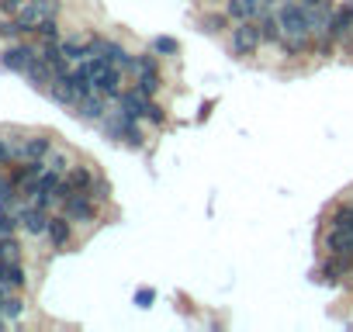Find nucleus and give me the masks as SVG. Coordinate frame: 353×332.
<instances>
[{"instance_id": "1", "label": "nucleus", "mask_w": 353, "mask_h": 332, "mask_svg": "<svg viewBox=\"0 0 353 332\" xmlns=\"http://www.w3.org/2000/svg\"><path fill=\"white\" fill-rule=\"evenodd\" d=\"M277 21H281V45L288 52H308L315 45L308 11L298 4V0H284V4L277 8Z\"/></svg>"}, {"instance_id": "2", "label": "nucleus", "mask_w": 353, "mask_h": 332, "mask_svg": "<svg viewBox=\"0 0 353 332\" xmlns=\"http://www.w3.org/2000/svg\"><path fill=\"white\" fill-rule=\"evenodd\" d=\"M59 14V4L56 0H25L21 11L14 14V21L21 25V32H39L42 21H52Z\"/></svg>"}, {"instance_id": "3", "label": "nucleus", "mask_w": 353, "mask_h": 332, "mask_svg": "<svg viewBox=\"0 0 353 332\" xmlns=\"http://www.w3.org/2000/svg\"><path fill=\"white\" fill-rule=\"evenodd\" d=\"M11 149H14V163H42L49 152H52V142L46 135H25V138H11Z\"/></svg>"}, {"instance_id": "4", "label": "nucleus", "mask_w": 353, "mask_h": 332, "mask_svg": "<svg viewBox=\"0 0 353 332\" xmlns=\"http://www.w3.org/2000/svg\"><path fill=\"white\" fill-rule=\"evenodd\" d=\"M263 45V32H260V21H239L232 28V52L236 56H256Z\"/></svg>"}, {"instance_id": "5", "label": "nucleus", "mask_w": 353, "mask_h": 332, "mask_svg": "<svg viewBox=\"0 0 353 332\" xmlns=\"http://www.w3.org/2000/svg\"><path fill=\"white\" fill-rule=\"evenodd\" d=\"M132 73H135V87L145 90L149 97L159 90V66H156V56H135V59H132Z\"/></svg>"}, {"instance_id": "6", "label": "nucleus", "mask_w": 353, "mask_h": 332, "mask_svg": "<svg viewBox=\"0 0 353 332\" xmlns=\"http://www.w3.org/2000/svg\"><path fill=\"white\" fill-rule=\"evenodd\" d=\"M63 211L70 222H94L97 208H94V194L90 191H70L63 201Z\"/></svg>"}, {"instance_id": "7", "label": "nucleus", "mask_w": 353, "mask_h": 332, "mask_svg": "<svg viewBox=\"0 0 353 332\" xmlns=\"http://www.w3.org/2000/svg\"><path fill=\"white\" fill-rule=\"evenodd\" d=\"M229 18L232 21H260L267 11H274L270 0H229Z\"/></svg>"}, {"instance_id": "8", "label": "nucleus", "mask_w": 353, "mask_h": 332, "mask_svg": "<svg viewBox=\"0 0 353 332\" xmlns=\"http://www.w3.org/2000/svg\"><path fill=\"white\" fill-rule=\"evenodd\" d=\"M49 211L46 208H39V205H28L25 208V215H21V229L28 232V236H46L49 232Z\"/></svg>"}, {"instance_id": "9", "label": "nucleus", "mask_w": 353, "mask_h": 332, "mask_svg": "<svg viewBox=\"0 0 353 332\" xmlns=\"http://www.w3.org/2000/svg\"><path fill=\"white\" fill-rule=\"evenodd\" d=\"M32 63H35V49L14 45V49H8V52H4V66H8V70H14V73H25V76H28Z\"/></svg>"}, {"instance_id": "10", "label": "nucleus", "mask_w": 353, "mask_h": 332, "mask_svg": "<svg viewBox=\"0 0 353 332\" xmlns=\"http://www.w3.org/2000/svg\"><path fill=\"white\" fill-rule=\"evenodd\" d=\"M66 184H70L73 191H90V187H94V174L87 170V166H70Z\"/></svg>"}, {"instance_id": "11", "label": "nucleus", "mask_w": 353, "mask_h": 332, "mask_svg": "<svg viewBox=\"0 0 353 332\" xmlns=\"http://www.w3.org/2000/svg\"><path fill=\"white\" fill-rule=\"evenodd\" d=\"M0 284H8V287H25V270L21 263H0Z\"/></svg>"}, {"instance_id": "12", "label": "nucleus", "mask_w": 353, "mask_h": 332, "mask_svg": "<svg viewBox=\"0 0 353 332\" xmlns=\"http://www.w3.org/2000/svg\"><path fill=\"white\" fill-rule=\"evenodd\" d=\"M46 236L52 239V246H56V249H63V246L70 242V218H52Z\"/></svg>"}, {"instance_id": "13", "label": "nucleus", "mask_w": 353, "mask_h": 332, "mask_svg": "<svg viewBox=\"0 0 353 332\" xmlns=\"http://www.w3.org/2000/svg\"><path fill=\"white\" fill-rule=\"evenodd\" d=\"M42 163H46V170H52V174H59V177H66V174H70V166H73L70 156H66V152H56V149H52Z\"/></svg>"}, {"instance_id": "14", "label": "nucleus", "mask_w": 353, "mask_h": 332, "mask_svg": "<svg viewBox=\"0 0 353 332\" xmlns=\"http://www.w3.org/2000/svg\"><path fill=\"white\" fill-rule=\"evenodd\" d=\"M0 263H21V246L11 236H0Z\"/></svg>"}, {"instance_id": "15", "label": "nucleus", "mask_w": 353, "mask_h": 332, "mask_svg": "<svg viewBox=\"0 0 353 332\" xmlns=\"http://www.w3.org/2000/svg\"><path fill=\"white\" fill-rule=\"evenodd\" d=\"M152 52H159V56H163V52H166V56H176V52H181V45H176V39H163V35H159V39L152 42Z\"/></svg>"}, {"instance_id": "16", "label": "nucleus", "mask_w": 353, "mask_h": 332, "mask_svg": "<svg viewBox=\"0 0 353 332\" xmlns=\"http://www.w3.org/2000/svg\"><path fill=\"white\" fill-rule=\"evenodd\" d=\"M0 311H4L8 318H18V315H21V301L8 294V298H4V304H0Z\"/></svg>"}, {"instance_id": "17", "label": "nucleus", "mask_w": 353, "mask_h": 332, "mask_svg": "<svg viewBox=\"0 0 353 332\" xmlns=\"http://www.w3.org/2000/svg\"><path fill=\"white\" fill-rule=\"evenodd\" d=\"M14 149H11V135H0V163H11Z\"/></svg>"}, {"instance_id": "18", "label": "nucleus", "mask_w": 353, "mask_h": 332, "mask_svg": "<svg viewBox=\"0 0 353 332\" xmlns=\"http://www.w3.org/2000/svg\"><path fill=\"white\" fill-rule=\"evenodd\" d=\"M152 298H156V291H152V287L135 291V304H139V308H149V304H152Z\"/></svg>"}, {"instance_id": "19", "label": "nucleus", "mask_w": 353, "mask_h": 332, "mask_svg": "<svg viewBox=\"0 0 353 332\" xmlns=\"http://www.w3.org/2000/svg\"><path fill=\"white\" fill-rule=\"evenodd\" d=\"M18 187H14V180H8V177H0V201H4V198H11Z\"/></svg>"}, {"instance_id": "20", "label": "nucleus", "mask_w": 353, "mask_h": 332, "mask_svg": "<svg viewBox=\"0 0 353 332\" xmlns=\"http://www.w3.org/2000/svg\"><path fill=\"white\" fill-rule=\"evenodd\" d=\"M298 4L305 11H322V8H329V0H298Z\"/></svg>"}, {"instance_id": "21", "label": "nucleus", "mask_w": 353, "mask_h": 332, "mask_svg": "<svg viewBox=\"0 0 353 332\" xmlns=\"http://www.w3.org/2000/svg\"><path fill=\"white\" fill-rule=\"evenodd\" d=\"M205 25L212 28V32H219V28H225V18L219 14V18H205Z\"/></svg>"}, {"instance_id": "22", "label": "nucleus", "mask_w": 353, "mask_h": 332, "mask_svg": "<svg viewBox=\"0 0 353 332\" xmlns=\"http://www.w3.org/2000/svg\"><path fill=\"white\" fill-rule=\"evenodd\" d=\"M145 114H149V118H152V121H163V111H159V107H156V104H149V111H145Z\"/></svg>"}, {"instance_id": "23", "label": "nucleus", "mask_w": 353, "mask_h": 332, "mask_svg": "<svg viewBox=\"0 0 353 332\" xmlns=\"http://www.w3.org/2000/svg\"><path fill=\"white\" fill-rule=\"evenodd\" d=\"M8 291H11L8 284H0V304H4V298H8Z\"/></svg>"}, {"instance_id": "24", "label": "nucleus", "mask_w": 353, "mask_h": 332, "mask_svg": "<svg viewBox=\"0 0 353 332\" xmlns=\"http://www.w3.org/2000/svg\"><path fill=\"white\" fill-rule=\"evenodd\" d=\"M0 329H4V318H0Z\"/></svg>"}, {"instance_id": "25", "label": "nucleus", "mask_w": 353, "mask_h": 332, "mask_svg": "<svg viewBox=\"0 0 353 332\" xmlns=\"http://www.w3.org/2000/svg\"><path fill=\"white\" fill-rule=\"evenodd\" d=\"M270 4H277V0H270Z\"/></svg>"}]
</instances>
